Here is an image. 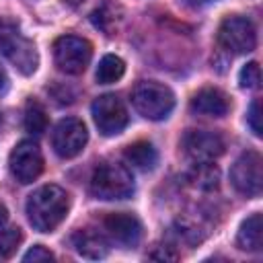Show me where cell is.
<instances>
[{
    "label": "cell",
    "mask_w": 263,
    "mask_h": 263,
    "mask_svg": "<svg viewBox=\"0 0 263 263\" xmlns=\"http://www.w3.org/2000/svg\"><path fill=\"white\" fill-rule=\"evenodd\" d=\"M29 224L39 232H53L68 216L70 195L60 185H43L27 199Z\"/></svg>",
    "instance_id": "6da1fadb"
},
{
    "label": "cell",
    "mask_w": 263,
    "mask_h": 263,
    "mask_svg": "<svg viewBox=\"0 0 263 263\" xmlns=\"http://www.w3.org/2000/svg\"><path fill=\"white\" fill-rule=\"evenodd\" d=\"M90 195L103 201H115V199H127L134 195L136 185L132 171L125 164L119 162H103L95 168L90 183H88Z\"/></svg>",
    "instance_id": "7a4b0ae2"
},
{
    "label": "cell",
    "mask_w": 263,
    "mask_h": 263,
    "mask_svg": "<svg viewBox=\"0 0 263 263\" xmlns=\"http://www.w3.org/2000/svg\"><path fill=\"white\" fill-rule=\"evenodd\" d=\"M0 53L23 74V76H31L37 66H39V55L35 49V43L21 33V29L0 16Z\"/></svg>",
    "instance_id": "3957f363"
},
{
    "label": "cell",
    "mask_w": 263,
    "mask_h": 263,
    "mask_svg": "<svg viewBox=\"0 0 263 263\" xmlns=\"http://www.w3.org/2000/svg\"><path fill=\"white\" fill-rule=\"evenodd\" d=\"M134 109L150 121H162L175 109V92L156 80H142L132 90Z\"/></svg>",
    "instance_id": "277c9868"
},
{
    "label": "cell",
    "mask_w": 263,
    "mask_h": 263,
    "mask_svg": "<svg viewBox=\"0 0 263 263\" xmlns=\"http://www.w3.org/2000/svg\"><path fill=\"white\" fill-rule=\"evenodd\" d=\"M218 43L222 49H226L232 55L251 53L257 47L255 23L240 14L226 16L218 27Z\"/></svg>",
    "instance_id": "5b68a950"
},
{
    "label": "cell",
    "mask_w": 263,
    "mask_h": 263,
    "mask_svg": "<svg viewBox=\"0 0 263 263\" xmlns=\"http://www.w3.org/2000/svg\"><path fill=\"white\" fill-rule=\"evenodd\" d=\"M92 58V45L84 37L62 35L53 41V62L60 72L78 76L86 70Z\"/></svg>",
    "instance_id": "8992f818"
},
{
    "label": "cell",
    "mask_w": 263,
    "mask_h": 263,
    "mask_svg": "<svg viewBox=\"0 0 263 263\" xmlns=\"http://www.w3.org/2000/svg\"><path fill=\"white\" fill-rule=\"evenodd\" d=\"M90 113H92L97 129L103 136H117L129 123L125 105L121 103V99L117 95H111V92L97 97L90 105Z\"/></svg>",
    "instance_id": "52a82bcc"
},
{
    "label": "cell",
    "mask_w": 263,
    "mask_h": 263,
    "mask_svg": "<svg viewBox=\"0 0 263 263\" xmlns=\"http://www.w3.org/2000/svg\"><path fill=\"white\" fill-rule=\"evenodd\" d=\"M232 187L245 197H259L263 189V173H261V154L255 150L242 152L232 168H230Z\"/></svg>",
    "instance_id": "ba28073f"
},
{
    "label": "cell",
    "mask_w": 263,
    "mask_h": 263,
    "mask_svg": "<svg viewBox=\"0 0 263 263\" xmlns=\"http://www.w3.org/2000/svg\"><path fill=\"white\" fill-rule=\"evenodd\" d=\"M8 168H10V175L21 185L33 183L43 173V154L37 142L21 140L8 156Z\"/></svg>",
    "instance_id": "9c48e42d"
},
{
    "label": "cell",
    "mask_w": 263,
    "mask_h": 263,
    "mask_svg": "<svg viewBox=\"0 0 263 263\" xmlns=\"http://www.w3.org/2000/svg\"><path fill=\"white\" fill-rule=\"evenodd\" d=\"M88 142L86 125L76 117L60 119L51 132V146L60 158H74L78 156Z\"/></svg>",
    "instance_id": "30bf717a"
},
{
    "label": "cell",
    "mask_w": 263,
    "mask_h": 263,
    "mask_svg": "<svg viewBox=\"0 0 263 263\" xmlns=\"http://www.w3.org/2000/svg\"><path fill=\"white\" fill-rule=\"evenodd\" d=\"M183 152L193 162H214L218 156L224 154V140L220 134L210 129H187L181 138Z\"/></svg>",
    "instance_id": "8fae6325"
},
{
    "label": "cell",
    "mask_w": 263,
    "mask_h": 263,
    "mask_svg": "<svg viewBox=\"0 0 263 263\" xmlns=\"http://www.w3.org/2000/svg\"><path fill=\"white\" fill-rule=\"evenodd\" d=\"M103 228L107 232V236L121 245L123 249H132L136 247L140 240H142V234H144V228H142V222L134 216V214H127V212H113V214H107L103 218Z\"/></svg>",
    "instance_id": "7c38bea8"
},
{
    "label": "cell",
    "mask_w": 263,
    "mask_h": 263,
    "mask_svg": "<svg viewBox=\"0 0 263 263\" xmlns=\"http://www.w3.org/2000/svg\"><path fill=\"white\" fill-rule=\"evenodd\" d=\"M189 109L197 115H208V117H224L230 111V99L224 90L216 86H205L197 90L189 103Z\"/></svg>",
    "instance_id": "4fadbf2b"
},
{
    "label": "cell",
    "mask_w": 263,
    "mask_h": 263,
    "mask_svg": "<svg viewBox=\"0 0 263 263\" xmlns=\"http://www.w3.org/2000/svg\"><path fill=\"white\" fill-rule=\"evenodd\" d=\"M74 251L84 257V259H103L109 255V240L103 232L90 230V228H80L72 234L70 238Z\"/></svg>",
    "instance_id": "5bb4252c"
},
{
    "label": "cell",
    "mask_w": 263,
    "mask_h": 263,
    "mask_svg": "<svg viewBox=\"0 0 263 263\" xmlns=\"http://www.w3.org/2000/svg\"><path fill=\"white\" fill-rule=\"evenodd\" d=\"M236 247L247 253H259L263 249V220L261 214H251L238 228L236 234Z\"/></svg>",
    "instance_id": "9a60e30c"
},
{
    "label": "cell",
    "mask_w": 263,
    "mask_h": 263,
    "mask_svg": "<svg viewBox=\"0 0 263 263\" xmlns=\"http://www.w3.org/2000/svg\"><path fill=\"white\" fill-rule=\"evenodd\" d=\"M90 23L99 29V31H103L105 35H115V31H117V25H119V21H121V6L117 4V2H113V0H103L92 12H90Z\"/></svg>",
    "instance_id": "2e32d148"
},
{
    "label": "cell",
    "mask_w": 263,
    "mask_h": 263,
    "mask_svg": "<svg viewBox=\"0 0 263 263\" xmlns=\"http://www.w3.org/2000/svg\"><path fill=\"white\" fill-rule=\"evenodd\" d=\"M123 156H125V160H127L134 168L144 171V173H146V171H154L156 164H158V152H156V148H154L150 142H144V140L129 144V146L125 148Z\"/></svg>",
    "instance_id": "e0dca14e"
},
{
    "label": "cell",
    "mask_w": 263,
    "mask_h": 263,
    "mask_svg": "<svg viewBox=\"0 0 263 263\" xmlns=\"http://www.w3.org/2000/svg\"><path fill=\"white\" fill-rule=\"evenodd\" d=\"M187 183L199 191H214L220 185V168L214 162H195L187 171Z\"/></svg>",
    "instance_id": "ac0fdd59"
},
{
    "label": "cell",
    "mask_w": 263,
    "mask_h": 263,
    "mask_svg": "<svg viewBox=\"0 0 263 263\" xmlns=\"http://www.w3.org/2000/svg\"><path fill=\"white\" fill-rule=\"evenodd\" d=\"M125 74V62L119 55L107 53L101 58L99 66H97V82L99 84H113L117 82L121 76Z\"/></svg>",
    "instance_id": "d6986e66"
},
{
    "label": "cell",
    "mask_w": 263,
    "mask_h": 263,
    "mask_svg": "<svg viewBox=\"0 0 263 263\" xmlns=\"http://www.w3.org/2000/svg\"><path fill=\"white\" fill-rule=\"evenodd\" d=\"M25 129L33 136H39L47 129V113L43 109V105L35 99H29L25 105V117H23Z\"/></svg>",
    "instance_id": "ffe728a7"
},
{
    "label": "cell",
    "mask_w": 263,
    "mask_h": 263,
    "mask_svg": "<svg viewBox=\"0 0 263 263\" xmlns=\"http://www.w3.org/2000/svg\"><path fill=\"white\" fill-rule=\"evenodd\" d=\"M173 234L177 236V240L187 242V245H197L203 240V232L195 222H189L187 218H181L175 222L173 226Z\"/></svg>",
    "instance_id": "44dd1931"
},
{
    "label": "cell",
    "mask_w": 263,
    "mask_h": 263,
    "mask_svg": "<svg viewBox=\"0 0 263 263\" xmlns=\"http://www.w3.org/2000/svg\"><path fill=\"white\" fill-rule=\"evenodd\" d=\"M23 240V232L18 226H10L0 230V259H8L14 255V251L18 249Z\"/></svg>",
    "instance_id": "7402d4cb"
},
{
    "label": "cell",
    "mask_w": 263,
    "mask_h": 263,
    "mask_svg": "<svg viewBox=\"0 0 263 263\" xmlns=\"http://www.w3.org/2000/svg\"><path fill=\"white\" fill-rule=\"evenodd\" d=\"M238 84H240V88H247V90H255L261 86V68L257 62H249L240 68Z\"/></svg>",
    "instance_id": "603a6c76"
},
{
    "label": "cell",
    "mask_w": 263,
    "mask_h": 263,
    "mask_svg": "<svg viewBox=\"0 0 263 263\" xmlns=\"http://www.w3.org/2000/svg\"><path fill=\"white\" fill-rule=\"evenodd\" d=\"M247 123H249L251 132H253L257 138H261L263 127H261V101H259V99H255V101L251 103L249 113H247Z\"/></svg>",
    "instance_id": "cb8c5ba5"
},
{
    "label": "cell",
    "mask_w": 263,
    "mask_h": 263,
    "mask_svg": "<svg viewBox=\"0 0 263 263\" xmlns=\"http://www.w3.org/2000/svg\"><path fill=\"white\" fill-rule=\"evenodd\" d=\"M55 259V255L49 251V249H45L43 245H35L33 249H29L25 255H23V261H53Z\"/></svg>",
    "instance_id": "d4e9b609"
},
{
    "label": "cell",
    "mask_w": 263,
    "mask_h": 263,
    "mask_svg": "<svg viewBox=\"0 0 263 263\" xmlns=\"http://www.w3.org/2000/svg\"><path fill=\"white\" fill-rule=\"evenodd\" d=\"M148 257L150 259H160V261H177L179 259V255L173 251L171 245H158L154 251L148 253Z\"/></svg>",
    "instance_id": "484cf974"
},
{
    "label": "cell",
    "mask_w": 263,
    "mask_h": 263,
    "mask_svg": "<svg viewBox=\"0 0 263 263\" xmlns=\"http://www.w3.org/2000/svg\"><path fill=\"white\" fill-rule=\"evenodd\" d=\"M185 6H189V8H201V6H205V4H212V2H216V0H181Z\"/></svg>",
    "instance_id": "4316f807"
},
{
    "label": "cell",
    "mask_w": 263,
    "mask_h": 263,
    "mask_svg": "<svg viewBox=\"0 0 263 263\" xmlns=\"http://www.w3.org/2000/svg\"><path fill=\"white\" fill-rule=\"evenodd\" d=\"M6 86H8V78H6V72L0 68V92H2Z\"/></svg>",
    "instance_id": "83f0119b"
},
{
    "label": "cell",
    "mask_w": 263,
    "mask_h": 263,
    "mask_svg": "<svg viewBox=\"0 0 263 263\" xmlns=\"http://www.w3.org/2000/svg\"><path fill=\"white\" fill-rule=\"evenodd\" d=\"M6 220H8V210H6V208L0 203V226H2Z\"/></svg>",
    "instance_id": "f1b7e54d"
},
{
    "label": "cell",
    "mask_w": 263,
    "mask_h": 263,
    "mask_svg": "<svg viewBox=\"0 0 263 263\" xmlns=\"http://www.w3.org/2000/svg\"><path fill=\"white\" fill-rule=\"evenodd\" d=\"M64 2H66L68 6H78V4L82 2V0H64Z\"/></svg>",
    "instance_id": "f546056e"
},
{
    "label": "cell",
    "mask_w": 263,
    "mask_h": 263,
    "mask_svg": "<svg viewBox=\"0 0 263 263\" xmlns=\"http://www.w3.org/2000/svg\"><path fill=\"white\" fill-rule=\"evenodd\" d=\"M0 121H2V113H0Z\"/></svg>",
    "instance_id": "4dcf8cb0"
}]
</instances>
